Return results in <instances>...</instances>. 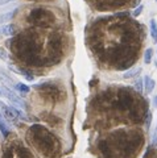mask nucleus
I'll return each instance as SVG.
<instances>
[{
    "label": "nucleus",
    "instance_id": "nucleus-1",
    "mask_svg": "<svg viewBox=\"0 0 157 158\" xmlns=\"http://www.w3.org/2000/svg\"><path fill=\"white\" fill-rule=\"evenodd\" d=\"M0 112H2L3 117L8 121H16L20 117V113H21L19 110H16V108H13L11 106H7L3 102H0Z\"/></svg>",
    "mask_w": 157,
    "mask_h": 158
},
{
    "label": "nucleus",
    "instance_id": "nucleus-2",
    "mask_svg": "<svg viewBox=\"0 0 157 158\" xmlns=\"http://www.w3.org/2000/svg\"><path fill=\"white\" fill-rule=\"evenodd\" d=\"M2 92H3V95L6 96L9 102L12 103V104L17 106L19 108H25V107H27V103H25V100H24L23 98H20L19 95H16V94H15L12 90H9L8 87L4 86V87L2 88Z\"/></svg>",
    "mask_w": 157,
    "mask_h": 158
},
{
    "label": "nucleus",
    "instance_id": "nucleus-3",
    "mask_svg": "<svg viewBox=\"0 0 157 158\" xmlns=\"http://www.w3.org/2000/svg\"><path fill=\"white\" fill-rule=\"evenodd\" d=\"M143 85H144V92L146 94V95H149V94H152V91L155 90L156 82L152 79V77L145 75L144 79H143Z\"/></svg>",
    "mask_w": 157,
    "mask_h": 158
},
{
    "label": "nucleus",
    "instance_id": "nucleus-4",
    "mask_svg": "<svg viewBox=\"0 0 157 158\" xmlns=\"http://www.w3.org/2000/svg\"><path fill=\"white\" fill-rule=\"evenodd\" d=\"M0 81L3 82V85L6 86V87H12V88H15L16 87V81H15L13 78H11L9 75H7L6 73H3V71H0Z\"/></svg>",
    "mask_w": 157,
    "mask_h": 158
},
{
    "label": "nucleus",
    "instance_id": "nucleus-5",
    "mask_svg": "<svg viewBox=\"0 0 157 158\" xmlns=\"http://www.w3.org/2000/svg\"><path fill=\"white\" fill-rule=\"evenodd\" d=\"M140 73H141V67H132V69H129V70H127V71L123 74V78H124V79L135 78V77L139 75Z\"/></svg>",
    "mask_w": 157,
    "mask_h": 158
},
{
    "label": "nucleus",
    "instance_id": "nucleus-6",
    "mask_svg": "<svg viewBox=\"0 0 157 158\" xmlns=\"http://www.w3.org/2000/svg\"><path fill=\"white\" fill-rule=\"evenodd\" d=\"M149 31H151V37L153 42H157V24L156 20H151L149 21Z\"/></svg>",
    "mask_w": 157,
    "mask_h": 158
},
{
    "label": "nucleus",
    "instance_id": "nucleus-7",
    "mask_svg": "<svg viewBox=\"0 0 157 158\" xmlns=\"http://www.w3.org/2000/svg\"><path fill=\"white\" fill-rule=\"evenodd\" d=\"M152 57H153V49L148 48L144 53V63L145 65H149V63L152 62Z\"/></svg>",
    "mask_w": 157,
    "mask_h": 158
},
{
    "label": "nucleus",
    "instance_id": "nucleus-8",
    "mask_svg": "<svg viewBox=\"0 0 157 158\" xmlns=\"http://www.w3.org/2000/svg\"><path fill=\"white\" fill-rule=\"evenodd\" d=\"M15 13H16V11H12V12H8L6 15H2V16H0V24L7 23V21H11V19L13 17Z\"/></svg>",
    "mask_w": 157,
    "mask_h": 158
},
{
    "label": "nucleus",
    "instance_id": "nucleus-9",
    "mask_svg": "<svg viewBox=\"0 0 157 158\" xmlns=\"http://www.w3.org/2000/svg\"><path fill=\"white\" fill-rule=\"evenodd\" d=\"M16 90L19 91V92H21V94H28L29 92V87L27 86V85H24V83H16Z\"/></svg>",
    "mask_w": 157,
    "mask_h": 158
},
{
    "label": "nucleus",
    "instance_id": "nucleus-10",
    "mask_svg": "<svg viewBox=\"0 0 157 158\" xmlns=\"http://www.w3.org/2000/svg\"><path fill=\"white\" fill-rule=\"evenodd\" d=\"M143 9H144V6H143V4L137 6V7L134 9V12H132V16H134V17H139L140 15H141V12H143Z\"/></svg>",
    "mask_w": 157,
    "mask_h": 158
},
{
    "label": "nucleus",
    "instance_id": "nucleus-11",
    "mask_svg": "<svg viewBox=\"0 0 157 158\" xmlns=\"http://www.w3.org/2000/svg\"><path fill=\"white\" fill-rule=\"evenodd\" d=\"M152 112L148 111V113H146V118H145V127H146V129H151V125H152Z\"/></svg>",
    "mask_w": 157,
    "mask_h": 158
},
{
    "label": "nucleus",
    "instance_id": "nucleus-12",
    "mask_svg": "<svg viewBox=\"0 0 157 158\" xmlns=\"http://www.w3.org/2000/svg\"><path fill=\"white\" fill-rule=\"evenodd\" d=\"M3 33L6 34V36H12V34L15 33V32H13V27H12V25L4 27V28H3Z\"/></svg>",
    "mask_w": 157,
    "mask_h": 158
},
{
    "label": "nucleus",
    "instance_id": "nucleus-13",
    "mask_svg": "<svg viewBox=\"0 0 157 158\" xmlns=\"http://www.w3.org/2000/svg\"><path fill=\"white\" fill-rule=\"evenodd\" d=\"M135 87L137 88L139 92H144V85H143V81H141V79H137L136 83H135Z\"/></svg>",
    "mask_w": 157,
    "mask_h": 158
},
{
    "label": "nucleus",
    "instance_id": "nucleus-14",
    "mask_svg": "<svg viewBox=\"0 0 157 158\" xmlns=\"http://www.w3.org/2000/svg\"><path fill=\"white\" fill-rule=\"evenodd\" d=\"M152 146H157V125L153 131V135H152Z\"/></svg>",
    "mask_w": 157,
    "mask_h": 158
},
{
    "label": "nucleus",
    "instance_id": "nucleus-15",
    "mask_svg": "<svg viewBox=\"0 0 157 158\" xmlns=\"http://www.w3.org/2000/svg\"><path fill=\"white\" fill-rule=\"evenodd\" d=\"M7 57H8V54H7V52H6V49H3V48H0V59H7Z\"/></svg>",
    "mask_w": 157,
    "mask_h": 158
},
{
    "label": "nucleus",
    "instance_id": "nucleus-16",
    "mask_svg": "<svg viewBox=\"0 0 157 158\" xmlns=\"http://www.w3.org/2000/svg\"><path fill=\"white\" fill-rule=\"evenodd\" d=\"M9 2H12V0H0V6H4V4H7Z\"/></svg>",
    "mask_w": 157,
    "mask_h": 158
},
{
    "label": "nucleus",
    "instance_id": "nucleus-17",
    "mask_svg": "<svg viewBox=\"0 0 157 158\" xmlns=\"http://www.w3.org/2000/svg\"><path fill=\"white\" fill-rule=\"evenodd\" d=\"M153 106H156V107H157V95L153 98Z\"/></svg>",
    "mask_w": 157,
    "mask_h": 158
},
{
    "label": "nucleus",
    "instance_id": "nucleus-18",
    "mask_svg": "<svg viewBox=\"0 0 157 158\" xmlns=\"http://www.w3.org/2000/svg\"><path fill=\"white\" fill-rule=\"evenodd\" d=\"M3 95V92H2V90H0V96H2Z\"/></svg>",
    "mask_w": 157,
    "mask_h": 158
},
{
    "label": "nucleus",
    "instance_id": "nucleus-19",
    "mask_svg": "<svg viewBox=\"0 0 157 158\" xmlns=\"http://www.w3.org/2000/svg\"><path fill=\"white\" fill-rule=\"evenodd\" d=\"M155 2H156V3H157V0H155Z\"/></svg>",
    "mask_w": 157,
    "mask_h": 158
}]
</instances>
